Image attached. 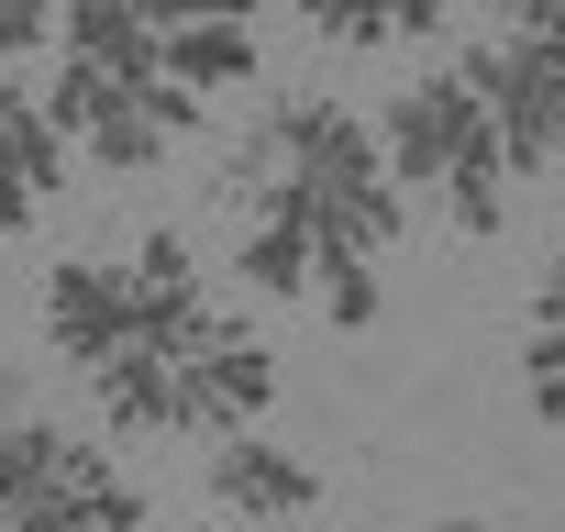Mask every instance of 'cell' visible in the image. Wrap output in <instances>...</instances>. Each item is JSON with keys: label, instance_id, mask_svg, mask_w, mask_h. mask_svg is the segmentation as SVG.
<instances>
[{"label": "cell", "instance_id": "5", "mask_svg": "<svg viewBox=\"0 0 565 532\" xmlns=\"http://www.w3.org/2000/svg\"><path fill=\"white\" fill-rule=\"evenodd\" d=\"M211 499L244 510V521H300L322 499V466L289 455V444H266V433H222L211 444Z\"/></svg>", "mask_w": 565, "mask_h": 532}, {"label": "cell", "instance_id": "3", "mask_svg": "<svg viewBox=\"0 0 565 532\" xmlns=\"http://www.w3.org/2000/svg\"><path fill=\"white\" fill-rule=\"evenodd\" d=\"M45 344H56L67 366L122 355V344H134V278H122V266H89V255L45 266Z\"/></svg>", "mask_w": 565, "mask_h": 532}, {"label": "cell", "instance_id": "16", "mask_svg": "<svg viewBox=\"0 0 565 532\" xmlns=\"http://www.w3.org/2000/svg\"><path fill=\"white\" fill-rule=\"evenodd\" d=\"M300 23H311L322 45H399L388 0H300Z\"/></svg>", "mask_w": 565, "mask_h": 532}, {"label": "cell", "instance_id": "13", "mask_svg": "<svg viewBox=\"0 0 565 532\" xmlns=\"http://www.w3.org/2000/svg\"><path fill=\"white\" fill-rule=\"evenodd\" d=\"M266 178H289V156H277V123L233 134V145H222V178H211V189H222L233 211H255V189H266Z\"/></svg>", "mask_w": 565, "mask_h": 532}, {"label": "cell", "instance_id": "19", "mask_svg": "<svg viewBox=\"0 0 565 532\" xmlns=\"http://www.w3.org/2000/svg\"><path fill=\"white\" fill-rule=\"evenodd\" d=\"M266 0H145V23H255Z\"/></svg>", "mask_w": 565, "mask_h": 532}, {"label": "cell", "instance_id": "15", "mask_svg": "<svg viewBox=\"0 0 565 532\" xmlns=\"http://www.w3.org/2000/svg\"><path fill=\"white\" fill-rule=\"evenodd\" d=\"M521 400L565 433V322H532V344H521Z\"/></svg>", "mask_w": 565, "mask_h": 532}, {"label": "cell", "instance_id": "6", "mask_svg": "<svg viewBox=\"0 0 565 532\" xmlns=\"http://www.w3.org/2000/svg\"><path fill=\"white\" fill-rule=\"evenodd\" d=\"M266 123H277V156H289V178H311V189H333V178H388L377 123H355V111H344V100H322V89L277 100Z\"/></svg>", "mask_w": 565, "mask_h": 532}, {"label": "cell", "instance_id": "18", "mask_svg": "<svg viewBox=\"0 0 565 532\" xmlns=\"http://www.w3.org/2000/svg\"><path fill=\"white\" fill-rule=\"evenodd\" d=\"M134 100H145V123H156V134H167V145H178V134H200V89H178V78H167V67H156V78H145V89H134Z\"/></svg>", "mask_w": 565, "mask_h": 532}, {"label": "cell", "instance_id": "4", "mask_svg": "<svg viewBox=\"0 0 565 532\" xmlns=\"http://www.w3.org/2000/svg\"><path fill=\"white\" fill-rule=\"evenodd\" d=\"M466 78H422V89H399L388 111H377V156H388V178H399V200L422 189H444V167H455V123H466Z\"/></svg>", "mask_w": 565, "mask_h": 532}, {"label": "cell", "instance_id": "8", "mask_svg": "<svg viewBox=\"0 0 565 532\" xmlns=\"http://www.w3.org/2000/svg\"><path fill=\"white\" fill-rule=\"evenodd\" d=\"M433 211H444L455 233H477V244L510 222V156H499V123H488V100H466V123H455V167H444Z\"/></svg>", "mask_w": 565, "mask_h": 532}, {"label": "cell", "instance_id": "14", "mask_svg": "<svg viewBox=\"0 0 565 532\" xmlns=\"http://www.w3.org/2000/svg\"><path fill=\"white\" fill-rule=\"evenodd\" d=\"M311 289L333 300V322H344V333H366V322H377V300H388V289H377V255H322V278H311Z\"/></svg>", "mask_w": 565, "mask_h": 532}, {"label": "cell", "instance_id": "17", "mask_svg": "<svg viewBox=\"0 0 565 532\" xmlns=\"http://www.w3.org/2000/svg\"><path fill=\"white\" fill-rule=\"evenodd\" d=\"M56 12H67V0H0V56H34V45H56Z\"/></svg>", "mask_w": 565, "mask_h": 532}, {"label": "cell", "instance_id": "20", "mask_svg": "<svg viewBox=\"0 0 565 532\" xmlns=\"http://www.w3.org/2000/svg\"><path fill=\"white\" fill-rule=\"evenodd\" d=\"M499 12H510V34H532V45L565 56V0H499Z\"/></svg>", "mask_w": 565, "mask_h": 532}, {"label": "cell", "instance_id": "1", "mask_svg": "<svg viewBox=\"0 0 565 532\" xmlns=\"http://www.w3.org/2000/svg\"><path fill=\"white\" fill-rule=\"evenodd\" d=\"M455 78L488 100L510 178L565 167V56H554V45H532V34H510V23H499L488 45H466V67H455Z\"/></svg>", "mask_w": 565, "mask_h": 532}, {"label": "cell", "instance_id": "23", "mask_svg": "<svg viewBox=\"0 0 565 532\" xmlns=\"http://www.w3.org/2000/svg\"><path fill=\"white\" fill-rule=\"evenodd\" d=\"M422 532H488V521H422Z\"/></svg>", "mask_w": 565, "mask_h": 532}, {"label": "cell", "instance_id": "9", "mask_svg": "<svg viewBox=\"0 0 565 532\" xmlns=\"http://www.w3.org/2000/svg\"><path fill=\"white\" fill-rule=\"evenodd\" d=\"M89 389H100V422H111V433H189L178 355H156V344H122V355H100V366H89Z\"/></svg>", "mask_w": 565, "mask_h": 532}, {"label": "cell", "instance_id": "7", "mask_svg": "<svg viewBox=\"0 0 565 532\" xmlns=\"http://www.w3.org/2000/svg\"><path fill=\"white\" fill-rule=\"evenodd\" d=\"M233 266H244L255 300H300V289H311V189H300V178H266V189H255Z\"/></svg>", "mask_w": 565, "mask_h": 532}, {"label": "cell", "instance_id": "10", "mask_svg": "<svg viewBox=\"0 0 565 532\" xmlns=\"http://www.w3.org/2000/svg\"><path fill=\"white\" fill-rule=\"evenodd\" d=\"M156 67L178 89H255V23H156Z\"/></svg>", "mask_w": 565, "mask_h": 532}, {"label": "cell", "instance_id": "2", "mask_svg": "<svg viewBox=\"0 0 565 532\" xmlns=\"http://www.w3.org/2000/svg\"><path fill=\"white\" fill-rule=\"evenodd\" d=\"M178 389H189V433H255L266 400H277V355H266L244 322H211V333L178 355Z\"/></svg>", "mask_w": 565, "mask_h": 532}, {"label": "cell", "instance_id": "12", "mask_svg": "<svg viewBox=\"0 0 565 532\" xmlns=\"http://www.w3.org/2000/svg\"><path fill=\"white\" fill-rule=\"evenodd\" d=\"M78 145H89V156H100V167H111V178H145V167H156V156H167V134H156V123H145V100H134V89H122V100H111V111H100V123H89V134H78Z\"/></svg>", "mask_w": 565, "mask_h": 532}, {"label": "cell", "instance_id": "11", "mask_svg": "<svg viewBox=\"0 0 565 532\" xmlns=\"http://www.w3.org/2000/svg\"><path fill=\"white\" fill-rule=\"evenodd\" d=\"M89 455H100V444H67V433H56V422H34V411H0V510L67 488Z\"/></svg>", "mask_w": 565, "mask_h": 532}, {"label": "cell", "instance_id": "21", "mask_svg": "<svg viewBox=\"0 0 565 532\" xmlns=\"http://www.w3.org/2000/svg\"><path fill=\"white\" fill-rule=\"evenodd\" d=\"M532 322H565V244L543 255V278H532Z\"/></svg>", "mask_w": 565, "mask_h": 532}, {"label": "cell", "instance_id": "22", "mask_svg": "<svg viewBox=\"0 0 565 532\" xmlns=\"http://www.w3.org/2000/svg\"><path fill=\"white\" fill-rule=\"evenodd\" d=\"M444 12H455V0H388V23H399V34H433Z\"/></svg>", "mask_w": 565, "mask_h": 532}]
</instances>
